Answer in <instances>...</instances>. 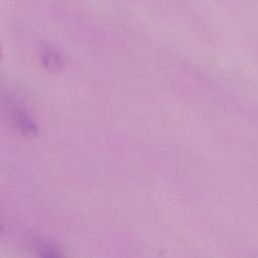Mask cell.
<instances>
[{
  "label": "cell",
  "instance_id": "obj_1",
  "mask_svg": "<svg viewBox=\"0 0 258 258\" xmlns=\"http://www.w3.org/2000/svg\"><path fill=\"white\" fill-rule=\"evenodd\" d=\"M14 119L19 129L22 130L24 133L33 134L36 131L34 123L22 109L14 110Z\"/></svg>",
  "mask_w": 258,
  "mask_h": 258
},
{
  "label": "cell",
  "instance_id": "obj_2",
  "mask_svg": "<svg viewBox=\"0 0 258 258\" xmlns=\"http://www.w3.org/2000/svg\"><path fill=\"white\" fill-rule=\"evenodd\" d=\"M42 59H43V64L49 70H58L61 67L60 57L57 55V53L54 50L49 49L48 47L43 50Z\"/></svg>",
  "mask_w": 258,
  "mask_h": 258
}]
</instances>
